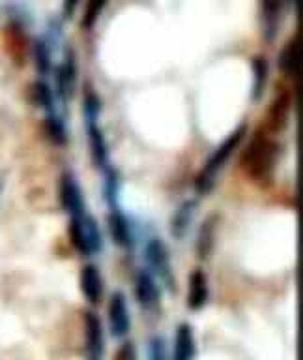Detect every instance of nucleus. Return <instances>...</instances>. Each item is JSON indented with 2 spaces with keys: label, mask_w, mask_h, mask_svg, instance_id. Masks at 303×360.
Returning <instances> with one entry per match:
<instances>
[{
  "label": "nucleus",
  "mask_w": 303,
  "mask_h": 360,
  "mask_svg": "<svg viewBox=\"0 0 303 360\" xmlns=\"http://www.w3.org/2000/svg\"><path fill=\"white\" fill-rule=\"evenodd\" d=\"M279 158V143L268 128H258L252 131L249 145L241 154V169L252 182L269 184L274 179Z\"/></svg>",
  "instance_id": "f257e3e1"
},
{
  "label": "nucleus",
  "mask_w": 303,
  "mask_h": 360,
  "mask_svg": "<svg viewBox=\"0 0 303 360\" xmlns=\"http://www.w3.org/2000/svg\"><path fill=\"white\" fill-rule=\"evenodd\" d=\"M247 135V124H240L234 131H230L224 141L219 146H215V150L210 154L208 162L204 163V167L198 173L195 180V191L198 195H208L213 190V186L217 182V174L221 173V169L224 167V163L229 162L230 156L234 154V150L241 145V141L245 139Z\"/></svg>",
  "instance_id": "f03ea898"
},
{
  "label": "nucleus",
  "mask_w": 303,
  "mask_h": 360,
  "mask_svg": "<svg viewBox=\"0 0 303 360\" xmlns=\"http://www.w3.org/2000/svg\"><path fill=\"white\" fill-rule=\"evenodd\" d=\"M67 231H69V238L75 250L84 257L103 252V235H101L97 219L88 212V208L69 218Z\"/></svg>",
  "instance_id": "7ed1b4c3"
},
{
  "label": "nucleus",
  "mask_w": 303,
  "mask_h": 360,
  "mask_svg": "<svg viewBox=\"0 0 303 360\" xmlns=\"http://www.w3.org/2000/svg\"><path fill=\"white\" fill-rule=\"evenodd\" d=\"M144 261L146 269L156 276L157 281L173 291L176 287V278H174L173 261H170V252L167 244L159 236H152L144 244Z\"/></svg>",
  "instance_id": "20e7f679"
},
{
  "label": "nucleus",
  "mask_w": 303,
  "mask_h": 360,
  "mask_svg": "<svg viewBox=\"0 0 303 360\" xmlns=\"http://www.w3.org/2000/svg\"><path fill=\"white\" fill-rule=\"evenodd\" d=\"M77 53L73 47H67L64 62L55 68V96L62 103L72 100L73 92L77 89Z\"/></svg>",
  "instance_id": "39448f33"
},
{
  "label": "nucleus",
  "mask_w": 303,
  "mask_h": 360,
  "mask_svg": "<svg viewBox=\"0 0 303 360\" xmlns=\"http://www.w3.org/2000/svg\"><path fill=\"white\" fill-rule=\"evenodd\" d=\"M86 134H88V145H90V156L94 162L95 169L105 174L107 171H111V152H109V145H107L105 134L103 128L100 126V120H88L86 122Z\"/></svg>",
  "instance_id": "423d86ee"
},
{
  "label": "nucleus",
  "mask_w": 303,
  "mask_h": 360,
  "mask_svg": "<svg viewBox=\"0 0 303 360\" xmlns=\"http://www.w3.org/2000/svg\"><path fill=\"white\" fill-rule=\"evenodd\" d=\"M60 205L69 214V218L86 210L83 188L72 171H64L60 176Z\"/></svg>",
  "instance_id": "0eeeda50"
},
{
  "label": "nucleus",
  "mask_w": 303,
  "mask_h": 360,
  "mask_svg": "<svg viewBox=\"0 0 303 360\" xmlns=\"http://www.w3.org/2000/svg\"><path fill=\"white\" fill-rule=\"evenodd\" d=\"M135 297L139 300L140 308L154 309L161 302V287L156 276L152 274L150 270L139 269L135 276Z\"/></svg>",
  "instance_id": "6e6552de"
},
{
  "label": "nucleus",
  "mask_w": 303,
  "mask_h": 360,
  "mask_svg": "<svg viewBox=\"0 0 303 360\" xmlns=\"http://www.w3.org/2000/svg\"><path fill=\"white\" fill-rule=\"evenodd\" d=\"M109 326L114 338H126L131 328V317H129L128 298L122 291H114L109 300Z\"/></svg>",
  "instance_id": "1a4fd4ad"
},
{
  "label": "nucleus",
  "mask_w": 303,
  "mask_h": 360,
  "mask_svg": "<svg viewBox=\"0 0 303 360\" xmlns=\"http://www.w3.org/2000/svg\"><path fill=\"white\" fill-rule=\"evenodd\" d=\"M109 233H111L112 242L116 244L118 248L122 250H131L135 246V233L133 225L129 221V218L123 214V210L120 207H111V212H109Z\"/></svg>",
  "instance_id": "9d476101"
},
{
  "label": "nucleus",
  "mask_w": 303,
  "mask_h": 360,
  "mask_svg": "<svg viewBox=\"0 0 303 360\" xmlns=\"http://www.w3.org/2000/svg\"><path fill=\"white\" fill-rule=\"evenodd\" d=\"M2 39H4L6 53L11 56V60L21 66L28 53V38L25 28L19 22H8L2 30Z\"/></svg>",
  "instance_id": "9b49d317"
},
{
  "label": "nucleus",
  "mask_w": 303,
  "mask_h": 360,
  "mask_svg": "<svg viewBox=\"0 0 303 360\" xmlns=\"http://www.w3.org/2000/svg\"><path fill=\"white\" fill-rule=\"evenodd\" d=\"M196 208H198V201L196 199H185L174 210L173 218H170V235L176 240H184L185 236H187V233L191 229V224L195 221Z\"/></svg>",
  "instance_id": "f8f14e48"
},
{
  "label": "nucleus",
  "mask_w": 303,
  "mask_h": 360,
  "mask_svg": "<svg viewBox=\"0 0 303 360\" xmlns=\"http://www.w3.org/2000/svg\"><path fill=\"white\" fill-rule=\"evenodd\" d=\"M79 283H81V291H83L84 298L92 306L101 302V297H103V276H101L100 269L94 263L84 264L83 269H81Z\"/></svg>",
  "instance_id": "ddd939ff"
},
{
  "label": "nucleus",
  "mask_w": 303,
  "mask_h": 360,
  "mask_svg": "<svg viewBox=\"0 0 303 360\" xmlns=\"http://www.w3.org/2000/svg\"><path fill=\"white\" fill-rule=\"evenodd\" d=\"M290 111H292V98L290 94L283 90L279 94L275 96L271 105H269L268 112V129L274 134H279L288 126L290 120Z\"/></svg>",
  "instance_id": "4468645a"
},
{
  "label": "nucleus",
  "mask_w": 303,
  "mask_h": 360,
  "mask_svg": "<svg viewBox=\"0 0 303 360\" xmlns=\"http://www.w3.org/2000/svg\"><path fill=\"white\" fill-rule=\"evenodd\" d=\"M210 298V283L204 270H195L189 276V287H187V308L198 311L208 304Z\"/></svg>",
  "instance_id": "2eb2a0df"
},
{
  "label": "nucleus",
  "mask_w": 303,
  "mask_h": 360,
  "mask_svg": "<svg viewBox=\"0 0 303 360\" xmlns=\"http://www.w3.org/2000/svg\"><path fill=\"white\" fill-rule=\"evenodd\" d=\"M277 66L281 73L288 79H297L299 73V36H292L277 56Z\"/></svg>",
  "instance_id": "dca6fc26"
},
{
  "label": "nucleus",
  "mask_w": 303,
  "mask_h": 360,
  "mask_svg": "<svg viewBox=\"0 0 303 360\" xmlns=\"http://www.w3.org/2000/svg\"><path fill=\"white\" fill-rule=\"evenodd\" d=\"M215 231H217V218L208 216L202 221L198 235H196V255L201 261H208L212 257L213 248H215Z\"/></svg>",
  "instance_id": "f3484780"
},
{
  "label": "nucleus",
  "mask_w": 303,
  "mask_h": 360,
  "mask_svg": "<svg viewBox=\"0 0 303 360\" xmlns=\"http://www.w3.org/2000/svg\"><path fill=\"white\" fill-rule=\"evenodd\" d=\"M84 326H86L88 351L94 359H97L103 353V326H101L100 315L95 311H86L84 314Z\"/></svg>",
  "instance_id": "a211bd4d"
},
{
  "label": "nucleus",
  "mask_w": 303,
  "mask_h": 360,
  "mask_svg": "<svg viewBox=\"0 0 303 360\" xmlns=\"http://www.w3.org/2000/svg\"><path fill=\"white\" fill-rule=\"evenodd\" d=\"M195 356V336L193 328L187 323L178 325L174 338V360H193Z\"/></svg>",
  "instance_id": "6ab92c4d"
},
{
  "label": "nucleus",
  "mask_w": 303,
  "mask_h": 360,
  "mask_svg": "<svg viewBox=\"0 0 303 360\" xmlns=\"http://www.w3.org/2000/svg\"><path fill=\"white\" fill-rule=\"evenodd\" d=\"M286 0H262V19H264V36L266 39L275 38L277 28L281 22V13H283V6Z\"/></svg>",
  "instance_id": "aec40b11"
},
{
  "label": "nucleus",
  "mask_w": 303,
  "mask_h": 360,
  "mask_svg": "<svg viewBox=\"0 0 303 360\" xmlns=\"http://www.w3.org/2000/svg\"><path fill=\"white\" fill-rule=\"evenodd\" d=\"M269 64L264 55L252 56V100L258 101L262 98L266 83H268Z\"/></svg>",
  "instance_id": "412c9836"
},
{
  "label": "nucleus",
  "mask_w": 303,
  "mask_h": 360,
  "mask_svg": "<svg viewBox=\"0 0 303 360\" xmlns=\"http://www.w3.org/2000/svg\"><path fill=\"white\" fill-rule=\"evenodd\" d=\"M32 56H34V66L36 72L45 77L53 72V55H50L49 44L43 38H36L32 41Z\"/></svg>",
  "instance_id": "4be33fe9"
},
{
  "label": "nucleus",
  "mask_w": 303,
  "mask_h": 360,
  "mask_svg": "<svg viewBox=\"0 0 303 360\" xmlns=\"http://www.w3.org/2000/svg\"><path fill=\"white\" fill-rule=\"evenodd\" d=\"M45 134L50 139V143H55L56 146H64L67 143L66 122L58 115V111L45 115Z\"/></svg>",
  "instance_id": "5701e85b"
},
{
  "label": "nucleus",
  "mask_w": 303,
  "mask_h": 360,
  "mask_svg": "<svg viewBox=\"0 0 303 360\" xmlns=\"http://www.w3.org/2000/svg\"><path fill=\"white\" fill-rule=\"evenodd\" d=\"M32 98L36 101V105L41 107L47 112H55L56 111V96H55V90L50 86L47 81L43 79H39L36 83L32 84Z\"/></svg>",
  "instance_id": "b1692460"
},
{
  "label": "nucleus",
  "mask_w": 303,
  "mask_h": 360,
  "mask_svg": "<svg viewBox=\"0 0 303 360\" xmlns=\"http://www.w3.org/2000/svg\"><path fill=\"white\" fill-rule=\"evenodd\" d=\"M109 0H86V8H84V15H83V28L90 30V28L94 27L95 21L100 19L101 11L105 10V6Z\"/></svg>",
  "instance_id": "393cba45"
},
{
  "label": "nucleus",
  "mask_w": 303,
  "mask_h": 360,
  "mask_svg": "<svg viewBox=\"0 0 303 360\" xmlns=\"http://www.w3.org/2000/svg\"><path fill=\"white\" fill-rule=\"evenodd\" d=\"M83 115H84V120L88 122V120H97L101 115V100L100 96L88 90L86 96H84V101H83Z\"/></svg>",
  "instance_id": "a878e982"
},
{
  "label": "nucleus",
  "mask_w": 303,
  "mask_h": 360,
  "mask_svg": "<svg viewBox=\"0 0 303 360\" xmlns=\"http://www.w3.org/2000/svg\"><path fill=\"white\" fill-rule=\"evenodd\" d=\"M150 360H167V356H165V342H163V338L159 336L152 338Z\"/></svg>",
  "instance_id": "bb28decb"
},
{
  "label": "nucleus",
  "mask_w": 303,
  "mask_h": 360,
  "mask_svg": "<svg viewBox=\"0 0 303 360\" xmlns=\"http://www.w3.org/2000/svg\"><path fill=\"white\" fill-rule=\"evenodd\" d=\"M81 0H62V17L64 19H72L75 15V10Z\"/></svg>",
  "instance_id": "cd10ccee"
},
{
  "label": "nucleus",
  "mask_w": 303,
  "mask_h": 360,
  "mask_svg": "<svg viewBox=\"0 0 303 360\" xmlns=\"http://www.w3.org/2000/svg\"><path fill=\"white\" fill-rule=\"evenodd\" d=\"M116 360H137L133 343H123L122 347H120V351H118Z\"/></svg>",
  "instance_id": "c85d7f7f"
}]
</instances>
